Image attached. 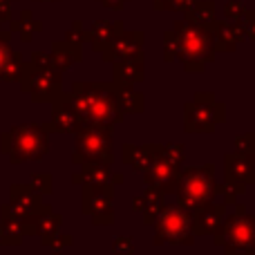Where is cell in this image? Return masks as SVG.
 <instances>
[{
	"label": "cell",
	"instance_id": "cell-1",
	"mask_svg": "<svg viewBox=\"0 0 255 255\" xmlns=\"http://www.w3.org/2000/svg\"><path fill=\"white\" fill-rule=\"evenodd\" d=\"M213 193V181L211 177L206 179V175L199 170L190 172L181 184V199L190 204H204Z\"/></svg>",
	"mask_w": 255,
	"mask_h": 255
},
{
	"label": "cell",
	"instance_id": "cell-2",
	"mask_svg": "<svg viewBox=\"0 0 255 255\" xmlns=\"http://www.w3.org/2000/svg\"><path fill=\"white\" fill-rule=\"evenodd\" d=\"M251 242H255V220H244V217L231 220L229 229H226V244L249 249Z\"/></svg>",
	"mask_w": 255,
	"mask_h": 255
},
{
	"label": "cell",
	"instance_id": "cell-3",
	"mask_svg": "<svg viewBox=\"0 0 255 255\" xmlns=\"http://www.w3.org/2000/svg\"><path fill=\"white\" fill-rule=\"evenodd\" d=\"M188 222L190 220L181 211L170 208V211H166L161 217H159V238H163V235H166L168 240L181 238V235L188 231Z\"/></svg>",
	"mask_w": 255,
	"mask_h": 255
}]
</instances>
